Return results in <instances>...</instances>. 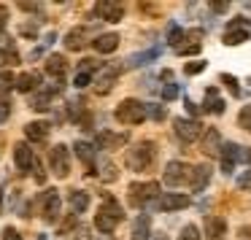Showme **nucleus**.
Listing matches in <instances>:
<instances>
[{"instance_id":"f257e3e1","label":"nucleus","mask_w":251,"mask_h":240,"mask_svg":"<svg viewBox=\"0 0 251 240\" xmlns=\"http://www.w3.org/2000/svg\"><path fill=\"white\" fill-rule=\"evenodd\" d=\"M122 218H125L122 205L111 194H103V205H100V211L95 213V227H98L103 235H111L116 227H119Z\"/></svg>"},{"instance_id":"f03ea898","label":"nucleus","mask_w":251,"mask_h":240,"mask_svg":"<svg viewBox=\"0 0 251 240\" xmlns=\"http://www.w3.org/2000/svg\"><path fill=\"white\" fill-rule=\"evenodd\" d=\"M127 202H130L132 208H138V211H143V208H149V205H159V184H154V181H146V184L135 181V184H130V189H127Z\"/></svg>"},{"instance_id":"7ed1b4c3","label":"nucleus","mask_w":251,"mask_h":240,"mask_svg":"<svg viewBox=\"0 0 251 240\" xmlns=\"http://www.w3.org/2000/svg\"><path fill=\"white\" fill-rule=\"evenodd\" d=\"M154 157H157V146L151 141H143L125 154V165L132 173H143V170H149L154 165Z\"/></svg>"},{"instance_id":"20e7f679","label":"nucleus","mask_w":251,"mask_h":240,"mask_svg":"<svg viewBox=\"0 0 251 240\" xmlns=\"http://www.w3.org/2000/svg\"><path fill=\"white\" fill-rule=\"evenodd\" d=\"M114 116H116V121H122V124H141V121L146 119V105H143L141 100H135V97H127V100H122V103L116 105Z\"/></svg>"},{"instance_id":"39448f33","label":"nucleus","mask_w":251,"mask_h":240,"mask_svg":"<svg viewBox=\"0 0 251 240\" xmlns=\"http://www.w3.org/2000/svg\"><path fill=\"white\" fill-rule=\"evenodd\" d=\"M119 73H122V68L119 65H103L98 73H95V92L98 95H108L111 89L116 87V78H119Z\"/></svg>"},{"instance_id":"423d86ee","label":"nucleus","mask_w":251,"mask_h":240,"mask_svg":"<svg viewBox=\"0 0 251 240\" xmlns=\"http://www.w3.org/2000/svg\"><path fill=\"white\" fill-rule=\"evenodd\" d=\"M173 130H176V138H178L181 143H195L197 138L202 135V127L197 119H186V116H178V119L173 121Z\"/></svg>"},{"instance_id":"0eeeda50","label":"nucleus","mask_w":251,"mask_h":240,"mask_svg":"<svg viewBox=\"0 0 251 240\" xmlns=\"http://www.w3.org/2000/svg\"><path fill=\"white\" fill-rule=\"evenodd\" d=\"M38 208H41V216H44L49 224H54L57 218H60V192L46 189L44 194L38 197Z\"/></svg>"},{"instance_id":"6e6552de","label":"nucleus","mask_w":251,"mask_h":240,"mask_svg":"<svg viewBox=\"0 0 251 240\" xmlns=\"http://www.w3.org/2000/svg\"><path fill=\"white\" fill-rule=\"evenodd\" d=\"M49 165H51V173H54L57 178H68V173H71V157H68V146L57 143V146L49 151Z\"/></svg>"},{"instance_id":"1a4fd4ad","label":"nucleus","mask_w":251,"mask_h":240,"mask_svg":"<svg viewBox=\"0 0 251 240\" xmlns=\"http://www.w3.org/2000/svg\"><path fill=\"white\" fill-rule=\"evenodd\" d=\"M60 92H62V81L51 84V87H46V89H38V92L30 97V108H33V111H49L51 108V100H54Z\"/></svg>"},{"instance_id":"9d476101","label":"nucleus","mask_w":251,"mask_h":240,"mask_svg":"<svg viewBox=\"0 0 251 240\" xmlns=\"http://www.w3.org/2000/svg\"><path fill=\"white\" fill-rule=\"evenodd\" d=\"M219 157H222V170L229 175V173H235V165H238L240 159H246V151L238 146V143H224Z\"/></svg>"},{"instance_id":"9b49d317","label":"nucleus","mask_w":251,"mask_h":240,"mask_svg":"<svg viewBox=\"0 0 251 240\" xmlns=\"http://www.w3.org/2000/svg\"><path fill=\"white\" fill-rule=\"evenodd\" d=\"M95 17H100L103 22H119L125 17V6L116 0H100L95 3Z\"/></svg>"},{"instance_id":"f8f14e48","label":"nucleus","mask_w":251,"mask_h":240,"mask_svg":"<svg viewBox=\"0 0 251 240\" xmlns=\"http://www.w3.org/2000/svg\"><path fill=\"white\" fill-rule=\"evenodd\" d=\"M130 141V135L127 132H114V130H100L98 132V146L103 148V151H116V148H122L125 143Z\"/></svg>"},{"instance_id":"ddd939ff","label":"nucleus","mask_w":251,"mask_h":240,"mask_svg":"<svg viewBox=\"0 0 251 240\" xmlns=\"http://www.w3.org/2000/svg\"><path fill=\"white\" fill-rule=\"evenodd\" d=\"M189 165H184V162H178V159H173V162H168L165 165V184L168 186H178V184H184L186 178H189Z\"/></svg>"},{"instance_id":"4468645a","label":"nucleus","mask_w":251,"mask_h":240,"mask_svg":"<svg viewBox=\"0 0 251 240\" xmlns=\"http://www.w3.org/2000/svg\"><path fill=\"white\" fill-rule=\"evenodd\" d=\"M222 146H224V141H222V135H219V130L216 127H208V130L202 132V154L219 157V154H222Z\"/></svg>"},{"instance_id":"2eb2a0df","label":"nucleus","mask_w":251,"mask_h":240,"mask_svg":"<svg viewBox=\"0 0 251 240\" xmlns=\"http://www.w3.org/2000/svg\"><path fill=\"white\" fill-rule=\"evenodd\" d=\"M14 162H17V168L22 170V173L33 170V165H35V154H33V148H30L27 143H17V146H14Z\"/></svg>"},{"instance_id":"dca6fc26","label":"nucleus","mask_w":251,"mask_h":240,"mask_svg":"<svg viewBox=\"0 0 251 240\" xmlns=\"http://www.w3.org/2000/svg\"><path fill=\"white\" fill-rule=\"evenodd\" d=\"M189 194H178V192H170V194H162L159 197V211H184L186 205H189Z\"/></svg>"},{"instance_id":"f3484780","label":"nucleus","mask_w":251,"mask_h":240,"mask_svg":"<svg viewBox=\"0 0 251 240\" xmlns=\"http://www.w3.org/2000/svg\"><path fill=\"white\" fill-rule=\"evenodd\" d=\"M211 165H197V168H192L189 173V189L192 192H202L208 186V181H211Z\"/></svg>"},{"instance_id":"a211bd4d","label":"nucleus","mask_w":251,"mask_h":240,"mask_svg":"<svg viewBox=\"0 0 251 240\" xmlns=\"http://www.w3.org/2000/svg\"><path fill=\"white\" fill-rule=\"evenodd\" d=\"M227 238V221L222 216H205V240H224Z\"/></svg>"},{"instance_id":"6ab92c4d","label":"nucleus","mask_w":251,"mask_h":240,"mask_svg":"<svg viewBox=\"0 0 251 240\" xmlns=\"http://www.w3.org/2000/svg\"><path fill=\"white\" fill-rule=\"evenodd\" d=\"M73 151H76V157L81 159L84 165H87L89 175H95V173H98V168H95V146H92V143H87V141H76Z\"/></svg>"},{"instance_id":"aec40b11","label":"nucleus","mask_w":251,"mask_h":240,"mask_svg":"<svg viewBox=\"0 0 251 240\" xmlns=\"http://www.w3.org/2000/svg\"><path fill=\"white\" fill-rule=\"evenodd\" d=\"M17 89H19V92H25V95L38 92V89H41V73H35V71L19 73V76H17Z\"/></svg>"},{"instance_id":"412c9836","label":"nucleus","mask_w":251,"mask_h":240,"mask_svg":"<svg viewBox=\"0 0 251 240\" xmlns=\"http://www.w3.org/2000/svg\"><path fill=\"white\" fill-rule=\"evenodd\" d=\"M49 130H51L49 121H30V124L25 127V135L33 143H44L46 138H49Z\"/></svg>"},{"instance_id":"4be33fe9","label":"nucleus","mask_w":251,"mask_h":240,"mask_svg":"<svg viewBox=\"0 0 251 240\" xmlns=\"http://www.w3.org/2000/svg\"><path fill=\"white\" fill-rule=\"evenodd\" d=\"M46 73L60 81V78L68 73V60L62 54H49V57H46Z\"/></svg>"},{"instance_id":"5701e85b","label":"nucleus","mask_w":251,"mask_h":240,"mask_svg":"<svg viewBox=\"0 0 251 240\" xmlns=\"http://www.w3.org/2000/svg\"><path fill=\"white\" fill-rule=\"evenodd\" d=\"M95 51L98 54H111V51H116V46H119V35L116 33H103L95 38Z\"/></svg>"},{"instance_id":"b1692460","label":"nucleus","mask_w":251,"mask_h":240,"mask_svg":"<svg viewBox=\"0 0 251 240\" xmlns=\"http://www.w3.org/2000/svg\"><path fill=\"white\" fill-rule=\"evenodd\" d=\"M87 35H89V30H87V27H76V30H71V33L65 35V49H71V51H81L84 46H87Z\"/></svg>"},{"instance_id":"393cba45","label":"nucleus","mask_w":251,"mask_h":240,"mask_svg":"<svg viewBox=\"0 0 251 240\" xmlns=\"http://www.w3.org/2000/svg\"><path fill=\"white\" fill-rule=\"evenodd\" d=\"M202 30H189V33L184 35V46L178 49V54H197V51L202 49Z\"/></svg>"},{"instance_id":"a878e982","label":"nucleus","mask_w":251,"mask_h":240,"mask_svg":"<svg viewBox=\"0 0 251 240\" xmlns=\"http://www.w3.org/2000/svg\"><path fill=\"white\" fill-rule=\"evenodd\" d=\"M6 65H19V54L14 49L11 38L0 41V68H6Z\"/></svg>"},{"instance_id":"bb28decb","label":"nucleus","mask_w":251,"mask_h":240,"mask_svg":"<svg viewBox=\"0 0 251 240\" xmlns=\"http://www.w3.org/2000/svg\"><path fill=\"white\" fill-rule=\"evenodd\" d=\"M68 202H71V211L73 213H84L89 208V194L84 189H71V192H68Z\"/></svg>"},{"instance_id":"cd10ccee","label":"nucleus","mask_w":251,"mask_h":240,"mask_svg":"<svg viewBox=\"0 0 251 240\" xmlns=\"http://www.w3.org/2000/svg\"><path fill=\"white\" fill-rule=\"evenodd\" d=\"M205 111H211V114H224V100L219 97V89L216 87H208V92H205V105H202Z\"/></svg>"},{"instance_id":"c85d7f7f","label":"nucleus","mask_w":251,"mask_h":240,"mask_svg":"<svg viewBox=\"0 0 251 240\" xmlns=\"http://www.w3.org/2000/svg\"><path fill=\"white\" fill-rule=\"evenodd\" d=\"M149 232H151V218L143 213V216H138L135 224H132V240H151Z\"/></svg>"},{"instance_id":"c756f323","label":"nucleus","mask_w":251,"mask_h":240,"mask_svg":"<svg viewBox=\"0 0 251 240\" xmlns=\"http://www.w3.org/2000/svg\"><path fill=\"white\" fill-rule=\"evenodd\" d=\"M98 175H100V181H105V184H114V181L119 178V170H116V165L111 162V159H100Z\"/></svg>"},{"instance_id":"7c9ffc66","label":"nucleus","mask_w":251,"mask_h":240,"mask_svg":"<svg viewBox=\"0 0 251 240\" xmlns=\"http://www.w3.org/2000/svg\"><path fill=\"white\" fill-rule=\"evenodd\" d=\"M159 54H162L159 46H154V49H149V51H141V54H132L130 60H127V68H138V65H143V62H151V60H157Z\"/></svg>"},{"instance_id":"2f4dec72","label":"nucleus","mask_w":251,"mask_h":240,"mask_svg":"<svg viewBox=\"0 0 251 240\" xmlns=\"http://www.w3.org/2000/svg\"><path fill=\"white\" fill-rule=\"evenodd\" d=\"M246 41H249V30L246 27H229L227 35H224L227 46H238V44H246Z\"/></svg>"},{"instance_id":"473e14b6","label":"nucleus","mask_w":251,"mask_h":240,"mask_svg":"<svg viewBox=\"0 0 251 240\" xmlns=\"http://www.w3.org/2000/svg\"><path fill=\"white\" fill-rule=\"evenodd\" d=\"M11 87H17V76L11 71H0V95L8 92Z\"/></svg>"},{"instance_id":"72a5a7b5","label":"nucleus","mask_w":251,"mask_h":240,"mask_svg":"<svg viewBox=\"0 0 251 240\" xmlns=\"http://www.w3.org/2000/svg\"><path fill=\"white\" fill-rule=\"evenodd\" d=\"M168 44L173 46L176 51H178V49H181V44H184V30L173 24V27H170V33H168Z\"/></svg>"},{"instance_id":"f704fd0d","label":"nucleus","mask_w":251,"mask_h":240,"mask_svg":"<svg viewBox=\"0 0 251 240\" xmlns=\"http://www.w3.org/2000/svg\"><path fill=\"white\" fill-rule=\"evenodd\" d=\"M219 81L227 84V89H229V95H232V97H240V87H238V78H235V76L222 73V76H219Z\"/></svg>"},{"instance_id":"c9c22d12","label":"nucleus","mask_w":251,"mask_h":240,"mask_svg":"<svg viewBox=\"0 0 251 240\" xmlns=\"http://www.w3.org/2000/svg\"><path fill=\"white\" fill-rule=\"evenodd\" d=\"M146 116H149V119H154V121H162L165 116H168V111H165L162 105H157V103H149L146 105Z\"/></svg>"},{"instance_id":"e433bc0d","label":"nucleus","mask_w":251,"mask_h":240,"mask_svg":"<svg viewBox=\"0 0 251 240\" xmlns=\"http://www.w3.org/2000/svg\"><path fill=\"white\" fill-rule=\"evenodd\" d=\"M178 240H200V229H197L195 224H186L178 232Z\"/></svg>"},{"instance_id":"4c0bfd02","label":"nucleus","mask_w":251,"mask_h":240,"mask_svg":"<svg viewBox=\"0 0 251 240\" xmlns=\"http://www.w3.org/2000/svg\"><path fill=\"white\" fill-rule=\"evenodd\" d=\"M202 71H205V62H202V60H195V62H186V65H184L186 76H197V73H202Z\"/></svg>"},{"instance_id":"58836bf2","label":"nucleus","mask_w":251,"mask_h":240,"mask_svg":"<svg viewBox=\"0 0 251 240\" xmlns=\"http://www.w3.org/2000/svg\"><path fill=\"white\" fill-rule=\"evenodd\" d=\"M238 124L243 127L246 132H251V105H246V108L240 111V116H238Z\"/></svg>"},{"instance_id":"ea45409f","label":"nucleus","mask_w":251,"mask_h":240,"mask_svg":"<svg viewBox=\"0 0 251 240\" xmlns=\"http://www.w3.org/2000/svg\"><path fill=\"white\" fill-rule=\"evenodd\" d=\"M73 240H92V232H89V227L78 224V227H76V232H73Z\"/></svg>"},{"instance_id":"a19ab883","label":"nucleus","mask_w":251,"mask_h":240,"mask_svg":"<svg viewBox=\"0 0 251 240\" xmlns=\"http://www.w3.org/2000/svg\"><path fill=\"white\" fill-rule=\"evenodd\" d=\"M8 116H11V103H8L6 97H0V124H3Z\"/></svg>"},{"instance_id":"79ce46f5","label":"nucleus","mask_w":251,"mask_h":240,"mask_svg":"<svg viewBox=\"0 0 251 240\" xmlns=\"http://www.w3.org/2000/svg\"><path fill=\"white\" fill-rule=\"evenodd\" d=\"M162 97H165V100H176V97H178V87H176V84L162 87Z\"/></svg>"},{"instance_id":"37998d69","label":"nucleus","mask_w":251,"mask_h":240,"mask_svg":"<svg viewBox=\"0 0 251 240\" xmlns=\"http://www.w3.org/2000/svg\"><path fill=\"white\" fill-rule=\"evenodd\" d=\"M238 186H240V189H251V168L246 170V173L238 175Z\"/></svg>"},{"instance_id":"c03bdc74","label":"nucleus","mask_w":251,"mask_h":240,"mask_svg":"<svg viewBox=\"0 0 251 240\" xmlns=\"http://www.w3.org/2000/svg\"><path fill=\"white\" fill-rule=\"evenodd\" d=\"M95 76H89V73H76V78H73V84H76V87H87L89 81H92Z\"/></svg>"},{"instance_id":"a18cd8bd","label":"nucleus","mask_w":251,"mask_h":240,"mask_svg":"<svg viewBox=\"0 0 251 240\" xmlns=\"http://www.w3.org/2000/svg\"><path fill=\"white\" fill-rule=\"evenodd\" d=\"M33 173H35V181H38V184H46V173H44L38 159H35V165H33Z\"/></svg>"},{"instance_id":"49530a36","label":"nucleus","mask_w":251,"mask_h":240,"mask_svg":"<svg viewBox=\"0 0 251 240\" xmlns=\"http://www.w3.org/2000/svg\"><path fill=\"white\" fill-rule=\"evenodd\" d=\"M3 240H22V235H19L14 227H6L3 229Z\"/></svg>"},{"instance_id":"de8ad7c7","label":"nucleus","mask_w":251,"mask_h":240,"mask_svg":"<svg viewBox=\"0 0 251 240\" xmlns=\"http://www.w3.org/2000/svg\"><path fill=\"white\" fill-rule=\"evenodd\" d=\"M6 22H8V6H3V3H0V30L6 27Z\"/></svg>"},{"instance_id":"09e8293b","label":"nucleus","mask_w":251,"mask_h":240,"mask_svg":"<svg viewBox=\"0 0 251 240\" xmlns=\"http://www.w3.org/2000/svg\"><path fill=\"white\" fill-rule=\"evenodd\" d=\"M184 108H186V114H189V119H195V116H197V105L192 103V100H186V103H184Z\"/></svg>"},{"instance_id":"8fccbe9b","label":"nucleus","mask_w":251,"mask_h":240,"mask_svg":"<svg viewBox=\"0 0 251 240\" xmlns=\"http://www.w3.org/2000/svg\"><path fill=\"white\" fill-rule=\"evenodd\" d=\"M35 33H38V30H35L33 24H25L22 27V35H27V38H35Z\"/></svg>"},{"instance_id":"3c124183","label":"nucleus","mask_w":251,"mask_h":240,"mask_svg":"<svg viewBox=\"0 0 251 240\" xmlns=\"http://www.w3.org/2000/svg\"><path fill=\"white\" fill-rule=\"evenodd\" d=\"M19 8H25V11H38V3H19Z\"/></svg>"},{"instance_id":"603ef678","label":"nucleus","mask_w":251,"mask_h":240,"mask_svg":"<svg viewBox=\"0 0 251 240\" xmlns=\"http://www.w3.org/2000/svg\"><path fill=\"white\" fill-rule=\"evenodd\" d=\"M151 240H168V238H165V235H154Z\"/></svg>"},{"instance_id":"864d4df0","label":"nucleus","mask_w":251,"mask_h":240,"mask_svg":"<svg viewBox=\"0 0 251 240\" xmlns=\"http://www.w3.org/2000/svg\"><path fill=\"white\" fill-rule=\"evenodd\" d=\"M0 208H3V186H0Z\"/></svg>"}]
</instances>
